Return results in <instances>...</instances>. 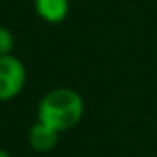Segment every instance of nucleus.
<instances>
[{"label": "nucleus", "mask_w": 157, "mask_h": 157, "mask_svg": "<svg viewBox=\"0 0 157 157\" xmlns=\"http://www.w3.org/2000/svg\"><path fill=\"white\" fill-rule=\"evenodd\" d=\"M37 15L48 24H59L67 19L70 4L68 0H33Z\"/></svg>", "instance_id": "20e7f679"}, {"label": "nucleus", "mask_w": 157, "mask_h": 157, "mask_svg": "<svg viewBox=\"0 0 157 157\" xmlns=\"http://www.w3.org/2000/svg\"><path fill=\"white\" fill-rule=\"evenodd\" d=\"M57 140H59V131L41 120H37L28 131V142H30L32 150H35L39 153L52 151L57 146Z\"/></svg>", "instance_id": "7ed1b4c3"}, {"label": "nucleus", "mask_w": 157, "mask_h": 157, "mask_svg": "<svg viewBox=\"0 0 157 157\" xmlns=\"http://www.w3.org/2000/svg\"><path fill=\"white\" fill-rule=\"evenodd\" d=\"M0 157H11V153H10V151H6L4 148H0Z\"/></svg>", "instance_id": "423d86ee"}, {"label": "nucleus", "mask_w": 157, "mask_h": 157, "mask_svg": "<svg viewBox=\"0 0 157 157\" xmlns=\"http://www.w3.org/2000/svg\"><path fill=\"white\" fill-rule=\"evenodd\" d=\"M26 67L17 56H0V102L19 96L26 85Z\"/></svg>", "instance_id": "f03ea898"}, {"label": "nucleus", "mask_w": 157, "mask_h": 157, "mask_svg": "<svg viewBox=\"0 0 157 157\" xmlns=\"http://www.w3.org/2000/svg\"><path fill=\"white\" fill-rule=\"evenodd\" d=\"M15 46V37L11 33V30L8 26L0 24V56H8L13 52Z\"/></svg>", "instance_id": "39448f33"}, {"label": "nucleus", "mask_w": 157, "mask_h": 157, "mask_svg": "<svg viewBox=\"0 0 157 157\" xmlns=\"http://www.w3.org/2000/svg\"><path fill=\"white\" fill-rule=\"evenodd\" d=\"M83 113V98L70 87H57L48 91L37 105V120L52 126L59 133L72 129L82 120Z\"/></svg>", "instance_id": "f257e3e1"}]
</instances>
